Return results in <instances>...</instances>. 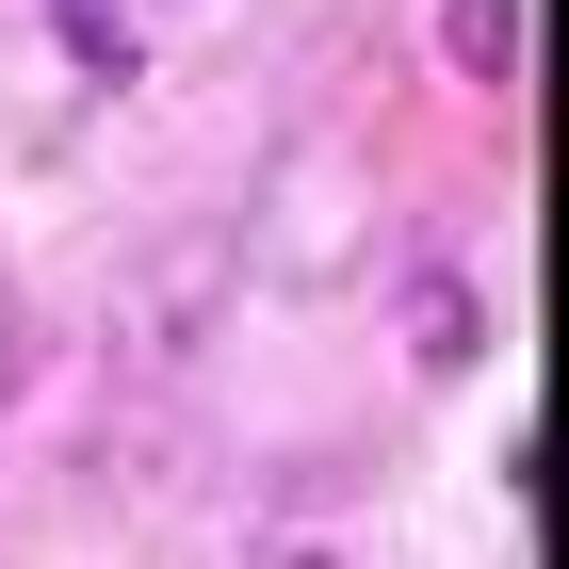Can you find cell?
I'll return each mask as SVG.
<instances>
[{
    "instance_id": "1",
    "label": "cell",
    "mask_w": 569,
    "mask_h": 569,
    "mask_svg": "<svg viewBox=\"0 0 569 569\" xmlns=\"http://www.w3.org/2000/svg\"><path fill=\"white\" fill-rule=\"evenodd\" d=\"M342 244H358V179H342V163H293V179H277V212L244 228V261H261V277H342Z\"/></svg>"
},
{
    "instance_id": "2",
    "label": "cell",
    "mask_w": 569,
    "mask_h": 569,
    "mask_svg": "<svg viewBox=\"0 0 569 569\" xmlns=\"http://www.w3.org/2000/svg\"><path fill=\"white\" fill-rule=\"evenodd\" d=\"M196 293H228V261H212V244H179V261L131 293V375H163V358L196 342Z\"/></svg>"
},
{
    "instance_id": "3",
    "label": "cell",
    "mask_w": 569,
    "mask_h": 569,
    "mask_svg": "<svg viewBox=\"0 0 569 569\" xmlns=\"http://www.w3.org/2000/svg\"><path fill=\"white\" fill-rule=\"evenodd\" d=\"M407 358H423V375H472L488 358V293L472 277H407Z\"/></svg>"
},
{
    "instance_id": "4",
    "label": "cell",
    "mask_w": 569,
    "mask_h": 569,
    "mask_svg": "<svg viewBox=\"0 0 569 569\" xmlns=\"http://www.w3.org/2000/svg\"><path fill=\"white\" fill-rule=\"evenodd\" d=\"M439 49H456V82H505L521 66V0H439Z\"/></svg>"
},
{
    "instance_id": "5",
    "label": "cell",
    "mask_w": 569,
    "mask_h": 569,
    "mask_svg": "<svg viewBox=\"0 0 569 569\" xmlns=\"http://www.w3.org/2000/svg\"><path fill=\"white\" fill-rule=\"evenodd\" d=\"M66 49H82V82H131V17L114 0H66Z\"/></svg>"
}]
</instances>
